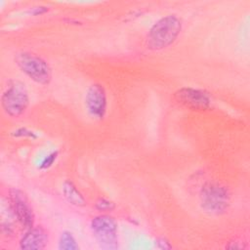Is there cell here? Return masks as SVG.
I'll return each mask as SVG.
<instances>
[{"mask_svg": "<svg viewBox=\"0 0 250 250\" xmlns=\"http://www.w3.org/2000/svg\"><path fill=\"white\" fill-rule=\"evenodd\" d=\"M175 101L191 110H206L211 106L212 98L208 92L192 87H183L174 93Z\"/></svg>", "mask_w": 250, "mask_h": 250, "instance_id": "cell-6", "label": "cell"}, {"mask_svg": "<svg viewBox=\"0 0 250 250\" xmlns=\"http://www.w3.org/2000/svg\"><path fill=\"white\" fill-rule=\"evenodd\" d=\"M85 104L88 112L96 119H103L106 112L107 99L103 85L99 83L92 84L85 96Z\"/></svg>", "mask_w": 250, "mask_h": 250, "instance_id": "cell-8", "label": "cell"}, {"mask_svg": "<svg viewBox=\"0 0 250 250\" xmlns=\"http://www.w3.org/2000/svg\"><path fill=\"white\" fill-rule=\"evenodd\" d=\"M156 244H157V247L161 248V249H171L172 248V245L170 244V242L167 241L165 238H158L156 240Z\"/></svg>", "mask_w": 250, "mask_h": 250, "instance_id": "cell-15", "label": "cell"}, {"mask_svg": "<svg viewBox=\"0 0 250 250\" xmlns=\"http://www.w3.org/2000/svg\"><path fill=\"white\" fill-rule=\"evenodd\" d=\"M58 157V151H53L52 153H50L42 162L40 168L41 169H47L50 166H52V164L54 163V161L57 159Z\"/></svg>", "mask_w": 250, "mask_h": 250, "instance_id": "cell-13", "label": "cell"}, {"mask_svg": "<svg viewBox=\"0 0 250 250\" xmlns=\"http://www.w3.org/2000/svg\"><path fill=\"white\" fill-rule=\"evenodd\" d=\"M48 7H44V6H39V7H34L32 10H30V14L34 15V16H40L46 12H48Z\"/></svg>", "mask_w": 250, "mask_h": 250, "instance_id": "cell-16", "label": "cell"}, {"mask_svg": "<svg viewBox=\"0 0 250 250\" xmlns=\"http://www.w3.org/2000/svg\"><path fill=\"white\" fill-rule=\"evenodd\" d=\"M15 137H28L31 139H36L37 136L32 132L27 130L26 128H19L14 132Z\"/></svg>", "mask_w": 250, "mask_h": 250, "instance_id": "cell-14", "label": "cell"}, {"mask_svg": "<svg viewBox=\"0 0 250 250\" xmlns=\"http://www.w3.org/2000/svg\"><path fill=\"white\" fill-rule=\"evenodd\" d=\"M95 208L100 212H110L115 208V204L111 200L100 197L95 203Z\"/></svg>", "mask_w": 250, "mask_h": 250, "instance_id": "cell-12", "label": "cell"}, {"mask_svg": "<svg viewBox=\"0 0 250 250\" xmlns=\"http://www.w3.org/2000/svg\"><path fill=\"white\" fill-rule=\"evenodd\" d=\"M201 208L208 214H224L230 203V192L229 188L217 182L205 183L199 192Z\"/></svg>", "mask_w": 250, "mask_h": 250, "instance_id": "cell-2", "label": "cell"}, {"mask_svg": "<svg viewBox=\"0 0 250 250\" xmlns=\"http://www.w3.org/2000/svg\"><path fill=\"white\" fill-rule=\"evenodd\" d=\"M182 30V21L176 15H167L159 19L149 28L146 36L147 48L162 50L172 45Z\"/></svg>", "mask_w": 250, "mask_h": 250, "instance_id": "cell-1", "label": "cell"}, {"mask_svg": "<svg viewBox=\"0 0 250 250\" xmlns=\"http://www.w3.org/2000/svg\"><path fill=\"white\" fill-rule=\"evenodd\" d=\"M21 71L40 85H48L52 80V69L40 56L31 52H21L15 57Z\"/></svg>", "mask_w": 250, "mask_h": 250, "instance_id": "cell-3", "label": "cell"}, {"mask_svg": "<svg viewBox=\"0 0 250 250\" xmlns=\"http://www.w3.org/2000/svg\"><path fill=\"white\" fill-rule=\"evenodd\" d=\"M9 201L18 221L27 229L34 227V213L25 193L19 188H11L9 190Z\"/></svg>", "mask_w": 250, "mask_h": 250, "instance_id": "cell-7", "label": "cell"}, {"mask_svg": "<svg viewBox=\"0 0 250 250\" xmlns=\"http://www.w3.org/2000/svg\"><path fill=\"white\" fill-rule=\"evenodd\" d=\"M28 104L29 96L25 85L19 80L11 81L1 96V105L5 113L11 117H20Z\"/></svg>", "mask_w": 250, "mask_h": 250, "instance_id": "cell-4", "label": "cell"}, {"mask_svg": "<svg viewBox=\"0 0 250 250\" xmlns=\"http://www.w3.org/2000/svg\"><path fill=\"white\" fill-rule=\"evenodd\" d=\"M59 249L61 250H78L79 245L70 231H62L59 238Z\"/></svg>", "mask_w": 250, "mask_h": 250, "instance_id": "cell-11", "label": "cell"}, {"mask_svg": "<svg viewBox=\"0 0 250 250\" xmlns=\"http://www.w3.org/2000/svg\"><path fill=\"white\" fill-rule=\"evenodd\" d=\"M62 194L66 201L71 205L76 207H84L87 204V201L80 190L76 188L74 183L70 180H66L62 184Z\"/></svg>", "mask_w": 250, "mask_h": 250, "instance_id": "cell-10", "label": "cell"}, {"mask_svg": "<svg viewBox=\"0 0 250 250\" xmlns=\"http://www.w3.org/2000/svg\"><path fill=\"white\" fill-rule=\"evenodd\" d=\"M48 244V233L42 227H32L20 240V247L25 250H41Z\"/></svg>", "mask_w": 250, "mask_h": 250, "instance_id": "cell-9", "label": "cell"}, {"mask_svg": "<svg viewBox=\"0 0 250 250\" xmlns=\"http://www.w3.org/2000/svg\"><path fill=\"white\" fill-rule=\"evenodd\" d=\"M91 229L99 245L106 250L118 248V226L107 214L96 216L91 221Z\"/></svg>", "mask_w": 250, "mask_h": 250, "instance_id": "cell-5", "label": "cell"}]
</instances>
